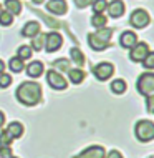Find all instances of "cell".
<instances>
[{
    "mask_svg": "<svg viewBox=\"0 0 154 158\" xmlns=\"http://www.w3.org/2000/svg\"><path fill=\"white\" fill-rule=\"evenodd\" d=\"M17 100L25 106H33L41 100V87L37 82H23L15 92Z\"/></svg>",
    "mask_w": 154,
    "mask_h": 158,
    "instance_id": "1",
    "label": "cell"
},
{
    "mask_svg": "<svg viewBox=\"0 0 154 158\" xmlns=\"http://www.w3.org/2000/svg\"><path fill=\"white\" fill-rule=\"evenodd\" d=\"M111 35H113V28H106V27L98 28L96 32L88 35V44L95 52H103V50H106L111 45L109 42Z\"/></svg>",
    "mask_w": 154,
    "mask_h": 158,
    "instance_id": "2",
    "label": "cell"
},
{
    "mask_svg": "<svg viewBox=\"0 0 154 158\" xmlns=\"http://www.w3.org/2000/svg\"><path fill=\"white\" fill-rule=\"evenodd\" d=\"M134 133L139 142H151L154 140V123L149 120H139L134 127Z\"/></svg>",
    "mask_w": 154,
    "mask_h": 158,
    "instance_id": "3",
    "label": "cell"
},
{
    "mask_svg": "<svg viewBox=\"0 0 154 158\" xmlns=\"http://www.w3.org/2000/svg\"><path fill=\"white\" fill-rule=\"evenodd\" d=\"M136 88H138V92L141 95H152L154 93V73H143L139 75L138 78V83H136Z\"/></svg>",
    "mask_w": 154,
    "mask_h": 158,
    "instance_id": "4",
    "label": "cell"
},
{
    "mask_svg": "<svg viewBox=\"0 0 154 158\" xmlns=\"http://www.w3.org/2000/svg\"><path fill=\"white\" fill-rule=\"evenodd\" d=\"M149 20H151V17H149L148 12L143 10V8H138V10H134L131 14L129 22H131L132 27H136V28H144L149 23Z\"/></svg>",
    "mask_w": 154,
    "mask_h": 158,
    "instance_id": "5",
    "label": "cell"
},
{
    "mask_svg": "<svg viewBox=\"0 0 154 158\" xmlns=\"http://www.w3.org/2000/svg\"><path fill=\"white\" fill-rule=\"evenodd\" d=\"M113 72H114V68L108 62H101V63H98V65L93 67V75H95L98 80H101V82L108 80L109 77L113 75Z\"/></svg>",
    "mask_w": 154,
    "mask_h": 158,
    "instance_id": "6",
    "label": "cell"
},
{
    "mask_svg": "<svg viewBox=\"0 0 154 158\" xmlns=\"http://www.w3.org/2000/svg\"><path fill=\"white\" fill-rule=\"evenodd\" d=\"M46 82H48V85L53 90H65L66 85H68L66 80L63 78L57 70H50L48 73H46Z\"/></svg>",
    "mask_w": 154,
    "mask_h": 158,
    "instance_id": "7",
    "label": "cell"
},
{
    "mask_svg": "<svg viewBox=\"0 0 154 158\" xmlns=\"http://www.w3.org/2000/svg\"><path fill=\"white\" fill-rule=\"evenodd\" d=\"M61 44H63V38L58 32H51L45 37V48H46V52H50V53L57 52L60 47H61Z\"/></svg>",
    "mask_w": 154,
    "mask_h": 158,
    "instance_id": "8",
    "label": "cell"
},
{
    "mask_svg": "<svg viewBox=\"0 0 154 158\" xmlns=\"http://www.w3.org/2000/svg\"><path fill=\"white\" fill-rule=\"evenodd\" d=\"M149 53V47L148 44H144V42H138L134 47L131 48V55L129 58L132 62H143L144 58H146V55Z\"/></svg>",
    "mask_w": 154,
    "mask_h": 158,
    "instance_id": "9",
    "label": "cell"
},
{
    "mask_svg": "<svg viewBox=\"0 0 154 158\" xmlns=\"http://www.w3.org/2000/svg\"><path fill=\"white\" fill-rule=\"evenodd\" d=\"M105 148L100 147V145H93V147H88L86 150H83L78 156L75 158H105Z\"/></svg>",
    "mask_w": 154,
    "mask_h": 158,
    "instance_id": "10",
    "label": "cell"
},
{
    "mask_svg": "<svg viewBox=\"0 0 154 158\" xmlns=\"http://www.w3.org/2000/svg\"><path fill=\"white\" fill-rule=\"evenodd\" d=\"M46 8L55 15H63L66 14V2L65 0H50L46 3Z\"/></svg>",
    "mask_w": 154,
    "mask_h": 158,
    "instance_id": "11",
    "label": "cell"
},
{
    "mask_svg": "<svg viewBox=\"0 0 154 158\" xmlns=\"http://www.w3.org/2000/svg\"><path fill=\"white\" fill-rule=\"evenodd\" d=\"M119 44H121L123 48H132V47L138 44V37H136L134 32H124V33H121Z\"/></svg>",
    "mask_w": 154,
    "mask_h": 158,
    "instance_id": "12",
    "label": "cell"
},
{
    "mask_svg": "<svg viewBox=\"0 0 154 158\" xmlns=\"http://www.w3.org/2000/svg\"><path fill=\"white\" fill-rule=\"evenodd\" d=\"M106 8H108V12H109V17H113V19H118V17H121L124 14V3H123L121 0H113Z\"/></svg>",
    "mask_w": 154,
    "mask_h": 158,
    "instance_id": "13",
    "label": "cell"
},
{
    "mask_svg": "<svg viewBox=\"0 0 154 158\" xmlns=\"http://www.w3.org/2000/svg\"><path fill=\"white\" fill-rule=\"evenodd\" d=\"M7 133L10 135V138L14 140V138H20V136L23 135V125L20 122H12L10 125L7 127Z\"/></svg>",
    "mask_w": 154,
    "mask_h": 158,
    "instance_id": "14",
    "label": "cell"
},
{
    "mask_svg": "<svg viewBox=\"0 0 154 158\" xmlns=\"http://www.w3.org/2000/svg\"><path fill=\"white\" fill-rule=\"evenodd\" d=\"M37 33H40V23L38 22H27L22 30L23 37H35Z\"/></svg>",
    "mask_w": 154,
    "mask_h": 158,
    "instance_id": "15",
    "label": "cell"
},
{
    "mask_svg": "<svg viewBox=\"0 0 154 158\" xmlns=\"http://www.w3.org/2000/svg\"><path fill=\"white\" fill-rule=\"evenodd\" d=\"M43 73V63L41 62H32L30 65L27 67V75L32 77V78H37Z\"/></svg>",
    "mask_w": 154,
    "mask_h": 158,
    "instance_id": "16",
    "label": "cell"
},
{
    "mask_svg": "<svg viewBox=\"0 0 154 158\" xmlns=\"http://www.w3.org/2000/svg\"><path fill=\"white\" fill-rule=\"evenodd\" d=\"M70 57L73 58L76 67H81L85 63V55H83V52H81L80 48H76V47H73V48L70 50Z\"/></svg>",
    "mask_w": 154,
    "mask_h": 158,
    "instance_id": "17",
    "label": "cell"
},
{
    "mask_svg": "<svg viewBox=\"0 0 154 158\" xmlns=\"http://www.w3.org/2000/svg\"><path fill=\"white\" fill-rule=\"evenodd\" d=\"M68 75H70V80L73 83H81L85 80V72L80 70V68H73V70H68Z\"/></svg>",
    "mask_w": 154,
    "mask_h": 158,
    "instance_id": "18",
    "label": "cell"
},
{
    "mask_svg": "<svg viewBox=\"0 0 154 158\" xmlns=\"http://www.w3.org/2000/svg\"><path fill=\"white\" fill-rule=\"evenodd\" d=\"M5 7H7V10L10 12L12 15L22 12V3H20L18 0H5Z\"/></svg>",
    "mask_w": 154,
    "mask_h": 158,
    "instance_id": "19",
    "label": "cell"
},
{
    "mask_svg": "<svg viewBox=\"0 0 154 158\" xmlns=\"http://www.w3.org/2000/svg\"><path fill=\"white\" fill-rule=\"evenodd\" d=\"M45 33H37L32 40V50H43V45H45Z\"/></svg>",
    "mask_w": 154,
    "mask_h": 158,
    "instance_id": "20",
    "label": "cell"
},
{
    "mask_svg": "<svg viewBox=\"0 0 154 158\" xmlns=\"http://www.w3.org/2000/svg\"><path fill=\"white\" fill-rule=\"evenodd\" d=\"M8 67H10V70L14 72V73H20V72L23 70V60L22 58H18V57H14V58H10V62H8Z\"/></svg>",
    "mask_w": 154,
    "mask_h": 158,
    "instance_id": "21",
    "label": "cell"
},
{
    "mask_svg": "<svg viewBox=\"0 0 154 158\" xmlns=\"http://www.w3.org/2000/svg\"><path fill=\"white\" fill-rule=\"evenodd\" d=\"M111 90H113V93H124L126 92V82L124 80H121V78H118V80H114L113 83H111Z\"/></svg>",
    "mask_w": 154,
    "mask_h": 158,
    "instance_id": "22",
    "label": "cell"
},
{
    "mask_svg": "<svg viewBox=\"0 0 154 158\" xmlns=\"http://www.w3.org/2000/svg\"><path fill=\"white\" fill-rule=\"evenodd\" d=\"M91 23L95 25V27H98V28L106 27V17L101 15V14H95V15H93V19H91Z\"/></svg>",
    "mask_w": 154,
    "mask_h": 158,
    "instance_id": "23",
    "label": "cell"
},
{
    "mask_svg": "<svg viewBox=\"0 0 154 158\" xmlns=\"http://www.w3.org/2000/svg\"><path fill=\"white\" fill-rule=\"evenodd\" d=\"M12 22H14V17H12L10 12H2L0 14V25L8 27V25H12Z\"/></svg>",
    "mask_w": 154,
    "mask_h": 158,
    "instance_id": "24",
    "label": "cell"
},
{
    "mask_svg": "<svg viewBox=\"0 0 154 158\" xmlns=\"http://www.w3.org/2000/svg\"><path fill=\"white\" fill-rule=\"evenodd\" d=\"M32 48H30L28 45H22L18 48V58H22V60H27V58L32 57Z\"/></svg>",
    "mask_w": 154,
    "mask_h": 158,
    "instance_id": "25",
    "label": "cell"
},
{
    "mask_svg": "<svg viewBox=\"0 0 154 158\" xmlns=\"http://www.w3.org/2000/svg\"><path fill=\"white\" fill-rule=\"evenodd\" d=\"M53 65L57 67V70H60V72H68L70 70V62H68L66 58H60V60H57Z\"/></svg>",
    "mask_w": 154,
    "mask_h": 158,
    "instance_id": "26",
    "label": "cell"
},
{
    "mask_svg": "<svg viewBox=\"0 0 154 158\" xmlns=\"http://www.w3.org/2000/svg\"><path fill=\"white\" fill-rule=\"evenodd\" d=\"M106 7H108V2H106V0H95V2H93V10H95V14H101L103 10H106Z\"/></svg>",
    "mask_w": 154,
    "mask_h": 158,
    "instance_id": "27",
    "label": "cell"
},
{
    "mask_svg": "<svg viewBox=\"0 0 154 158\" xmlns=\"http://www.w3.org/2000/svg\"><path fill=\"white\" fill-rule=\"evenodd\" d=\"M143 67L148 68V70H152L154 68V52H149L146 55V58L143 60Z\"/></svg>",
    "mask_w": 154,
    "mask_h": 158,
    "instance_id": "28",
    "label": "cell"
},
{
    "mask_svg": "<svg viewBox=\"0 0 154 158\" xmlns=\"http://www.w3.org/2000/svg\"><path fill=\"white\" fill-rule=\"evenodd\" d=\"M10 83H12V77L8 75V73H0V87L2 88H7V87H10Z\"/></svg>",
    "mask_w": 154,
    "mask_h": 158,
    "instance_id": "29",
    "label": "cell"
},
{
    "mask_svg": "<svg viewBox=\"0 0 154 158\" xmlns=\"http://www.w3.org/2000/svg\"><path fill=\"white\" fill-rule=\"evenodd\" d=\"M12 138L7 131H0V147H10Z\"/></svg>",
    "mask_w": 154,
    "mask_h": 158,
    "instance_id": "30",
    "label": "cell"
},
{
    "mask_svg": "<svg viewBox=\"0 0 154 158\" xmlns=\"http://www.w3.org/2000/svg\"><path fill=\"white\" fill-rule=\"evenodd\" d=\"M0 156L10 158L12 156V148L10 147H0Z\"/></svg>",
    "mask_w": 154,
    "mask_h": 158,
    "instance_id": "31",
    "label": "cell"
},
{
    "mask_svg": "<svg viewBox=\"0 0 154 158\" xmlns=\"http://www.w3.org/2000/svg\"><path fill=\"white\" fill-rule=\"evenodd\" d=\"M146 105H148V112H149V113H154V93L148 97Z\"/></svg>",
    "mask_w": 154,
    "mask_h": 158,
    "instance_id": "32",
    "label": "cell"
},
{
    "mask_svg": "<svg viewBox=\"0 0 154 158\" xmlns=\"http://www.w3.org/2000/svg\"><path fill=\"white\" fill-rule=\"evenodd\" d=\"M95 2V0H75V3H76V7H80V8H85V7H88V5H91V3Z\"/></svg>",
    "mask_w": 154,
    "mask_h": 158,
    "instance_id": "33",
    "label": "cell"
},
{
    "mask_svg": "<svg viewBox=\"0 0 154 158\" xmlns=\"http://www.w3.org/2000/svg\"><path fill=\"white\" fill-rule=\"evenodd\" d=\"M108 158H123V155H121L118 150H111V152L108 153Z\"/></svg>",
    "mask_w": 154,
    "mask_h": 158,
    "instance_id": "34",
    "label": "cell"
},
{
    "mask_svg": "<svg viewBox=\"0 0 154 158\" xmlns=\"http://www.w3.org/2000/svg\"><path fill=\"white\" fill-rule=\"evenodd\" d=\"M3 123H5V115H3L2 112H0V127H2Z\"/></svg>",
    "mask_w": 154,
    "mask_h": 158,
    "instance_id": "35",
    "label": "cell"
},
{
    "mask_svg": "<svg viewBox=\"0 0 154 158\" xmlns=\"http://www.w3.org/2000/svg\"><path fill=\"white\" fill-rule=\"evenodd\" d=\"M5 72V63H3V60H0V73H3Z\"/></svg>",
    "mask_w": 154,
    "mask_h": 158,
    "instance_id": "36",
    "label": "cell"
},
{
    "mask_svg": "<svg viewBox=\"0 0 154 158\" xmlns=\"http://www.w3.org/2000/svg\"><path fill=\"white\" fill-rule=\"evenodd\" d=\"M32 2H33V3H41L43 0H32Z\"/></svg>",
    "mask_w": 154,
    "mask_h": 158,
    "instance_id": "37",
    "label": "cell"
},
{
    "mask_svg": "<svg viewBox=\"0 0 154 158\" xmlns=\"http://www.w3.org/2000/svg\"><path fill=\"white\" fill-rule=\"evenodd\" d=\"M2 12H3V10H2V5H0V14H2Z\"/></svg>",
    "mask_w": 154,
    "mask_h": 158,
    "instance_id": "38",
    "label": "cell"
},
{
    "mask_svg": "<svg viewBox=\"0 0 154 158\" xmlns=\"http://www.w3.org/2000/svg\"><path fill=\"white\" fill-rule=\"evenodd\" d=\"M148 158H154V156H148Z\"/></svg>",
    "mask_w": 154,
    "mask_h": 158,
    "instance_id": "39",
    "label": "cell"
},
{
    "mask_svg": "<svg viewBox=\"0 0 154 158\" xmlns=\"http://www.w3.org/2000/svg\"><path fill=\"white\" fill-rule=\"evenodd\" d=\"M10 158H15V156H10Z\"/></svg>",
    "mask_w": 154,
    "mask_h": 158,
    "instance_id": "40",
    "label": "cell"
}]
</instances>
